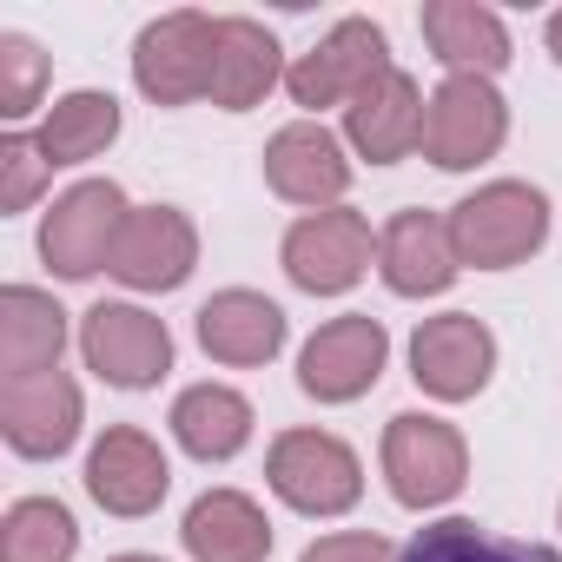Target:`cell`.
Here are the masks:
<instances>
[{
    "mask_svg": "<svg viewBox=\"0 0 562 562\" xmlns=\"http://www.w3.org/2000/svg\"><path fill=\"white\" fill-rule=\"evenodd\" d=\"M450 245L463 271H516L549 245V199L529 179H490L450 212Z\"/></svg>",
    "mask_w": 562,
    "mask_h": 562,
    "instance_id": "1",
    "label": "cell"
},
{
    "mask_svg": "<svg viewBox=\"0 0 562 562\" xmlns=\"http://www.w3.org/2000/svg\"><path fill=\"white\" fill-rule=\"evenodd\" d=\"M378 463H384V490H391L404 509H417V516L457 503L463 483H470V443H463V430L443 424L437 411H397V417L384 424Z\"/></svg>",
    "mask_w": 562,
    "mask_h": 562,
    "instance_id": "2",
    "label": "cell"
},
{
    "mask_svg": "<svg viewBox=\"0 0 562 562\" xmlns=\"http://www.w3.org/2000/svg\"><path fill=\"white\" fill-rule=\"evenodd\" d=\"M265 483L299 516H351L364 503V463L331 430H278L265 450Z\"/></svg>",
    "mask_w": 562,
    "mask_h": 562,
    "instance_id": "3",
    "label": "cell"
},
{
    "mask_svg": "<svg viewBox=\"0 0 562 562\" xmlns=\"http://www.w3.org/2000/svg\"><path fill=\"white\" fill-rule=\"evenodd\" d=\"M378 258V232L358 205H331V212H299L285 245H278V265L299 292L312 299H345L351 285H364V271Z\"/></svg>",
    "mask_w": 562,
    "mask_h": 562,
    "instance_id": "4",
    "label": "cell"
},
{
    "mask_svg": "<svg viewBox=\"0 0 562 562\" xmlns=\"http://www.w3.org/2000/svg\"><path fill=\"white\" fill-rule=\"evenodd\" d=\"M397 60H391V34L371 21V14H345L338 27L318 34L312 54L292 60L285 74V93L305 106V120H318L325 106H351L371 80H384Z\"/></svg>",
    "mask_w": 562,
    "mask_h": 562,
    "instance_id": "5",
    "label": "cell"
},
{
    "mask_svg": "<svg viewBox=\"0 0 562 562\" xmlns=\"http://www.w3.org/2000/svg\"><path fill=\"white\" fill-rule=\"evenodd\" d=\"M509 139V100L496 93V80L476 74H443L437 93L424 100V159L437 172H470L483 159H496Z\"/></svg>",
    "mask_w": 562,
    "mask_h": 562,
    "instance_id": "6",
    "label": "cell"
},
{
    "mask_svg": "<svg viewBox=\"0 0 562 562\" xmlns=\"http://www.w3.org/2000/svg\"><path fill=\"white\" fill-rule=\"evenodd\" d=\"M126 192L113 179H80L67 186L47 218H41V258L54 278H67V285H87L93 271L113 265V245H120V225H126Z\"/></svg>",
    "mask_w": 562,
    "mask_h": 562,
    "instance_id": "7",
    "label": "cell"
},
{
    "mask_svg": "<svg viewBox=\"0 0 562 562\" xmlns=\"http://www.w3.org/2000/svg\"><path fill=\"white\" fill-rule=\"evenodd\" d=\"M212 27H218V14H199V8H172V14L146 21L133 41V87L153 106L205 100L212 93Z\"/></svg>",
    "mask_w": 562,
    "mask_h": 562,
    "instance_id": "8",
    "label": "cell"
},
{
    "mask_svg": "<svg viewBox=\"0 0 562 562\" xmlns=\"http://www.w3.org/2000/svg\"><path fill=\"white\" fill-rule=\"evenodd\" d=\"M80 358L100 384L113 391H153L166 371H172V331L166 318H153L146 305H120V299H100L87 318H80Z\"/></svg>",
    "mask_w": 562,
    "mask_h": 562,
    "instance_id": "9",
    "label": "cell"
},
{
    "mask_svg": "<svg viewBox=\"0 0 562 562\" xmlns=\"http://www.w3.org/2000/svg\"><path fill=\"white\" fill-rule=\"evenodd\" d=\"M391 364V331L371 312H345L331 325H318L299 351V391L312 404H358L364 391H378Z\"/></svg>",
    "mask_w": 562,
    "mask_h": 562,
    "instance_id": "10",
    "label": "cell"
},
{
    "mask_svg": "<svg viewBox=\"0 0 562 562\" xmlns=\"http://www.w3.org/2000/svg\"><path fill=\"white\" fill-rule=\"evenodd\" d=\"M351 172H358V159H351V146L325 120H292V126H278L265 139V186L285 205H299V212L345 205Z\"/></svg>",
    "mask_w": 562,
    "mask_h": 562,
    "instance_id": "11",
    "label": "cell"
},
{
    "mask_svg": "<svg viewBox=\"0 0 562 562\" xmlns=\"http://www.w3.org/2000/svg\"><path fill=\"white\" fill-rule=\"evenodd\" d=\"M411 378L424 397L437 404H470L490 391L496 378V331L470 312H443V318H424L411 331Z\"/></svg>",
    "mask_w": 562,
    "mask_h": 562,
    "instance_id": "12",
    "label": "cell"
},
{
    "mask_svg": "<svg viewBox=\"0 0 562 562\" xmlns=\"http://www.w3.org/2000/svg\"><path fill=\"white\" fill-rule=\"evenodd\" d=\"M87 430V397L67 371H41V378H0V437L27 463H54L80 443Z\"/></svg>",
    "mask_w": 562,
    "mask_h": 562,
    "instance_id": "13",
    "label": "cell"
},
{
    "mask_svg": "<svg viewBox=\"0 0 562 562\" xmlns=\"http://www.w3.org/2000/svg\"><path fill=\"white\" fill-rule=\"evenodd\" d=\"M172 490V463L159 450V437H146L139 424H113L100 430V443L87 450V496L106 509V516H153Z\"/></svg>",
    "mask_w": 562,
    "mask_h": 562,
    "instance_id": "14",
    "label": "cell"
},
{
    "mask_svg": "<svg viewBox=\"0 0 562 562\" xmlns=\"http://www.w3.org/2000/svg\"><path fill=\"white\" fill-rule=\"evenodd\" d=\"M106 271L126 292H179L199 271V225L179 205H133Z\"/></svg>",
    "mask_w": 562,
    "mask_h": 562,
    "instance_id": "15",
    "label": "cell"
},
{
    "mask_svg": "<svg viewBox=\"0 0 562 562\" xmlns=\"http://www.w3.org/2000/svg\"><path fill=\"white\" fill-rule=\"evenodd\" d=\"M192 338H199V351H205L212 364L258 371V364H271L278 351H285L292 318H285V305H278V299L232 285V292H212V299L192 312Z\"/></svg>",
    "mask_w": 562,
    "mask_h": 562,
    "instance_id": "16",
    "label": "cell"
},
{
    "mask_svg": "<svg viewBox=\"0 0 562 562\" xmlns=\"http://www.w3.org/2000/svg\"><path fill=\"white\" fill-rule=\"evenodd\" d=\"M378 278L397 299H443L463 278L457 245H450V218L424 212V205L391 212L384 232H378Z\"/></svg>",
    "mask_w": 562,
    "mask_h": 562,
    "instance_id": "17",
    "label": "cell"
},
{
    "mask_svg": "<svg viewBox=\"0 0 562 562\" xmlns=\"http://www.w3.org/2000/svg\"><path fill=\"white\" fill-rule=\"evenodd\" d=\"M285 47H278V34L251 14H218L212 27V106L218 113H251L265 106L271 87H285Z\"/></svg>",
    "mask_w": 562,
    "mask_h": 562,
    "instance_id": "18",
    "label": "cell"
},
{
    "mask_svg": "<svg viewBox=\"0 0 562 562\" xmlns=\"http://www.w3.org/2000/svg\"><path fill=\"white\" fill-rule=\"evenodd\" d=\"M345 146L371 166H397L424 146V87L391 67L384 80H371L351 106H345Z\"/></svg>",
    "mask_w": 562,
    "mask_h": 562,
    "instance_id": "19",
    "label": "cell"
},
{
    "mask_svg": "<svg viewBox=\"0 0 562 562\" xmlns=\"http://www.w3.org/2000/svg\"><path fill=\"white\" fill-rule=\"evenodd\" d=\"M424 27V47L437 54L443 74H476V80H496L509 67V21L496 8H483V0H430V8L417 14Z\"/></svg>",
    "mask_w": 562,
    "mask_h": 562,
    "instance_id": "20",
    "label": "cell"
},
{
    "mask_svg": "<svg viewBox=\"0 0 562 562\" xmlns=\"http://www.w3.org/2000/svg\"><path fill=\"white\" fill-rule=\"evenodd\" d=\"M179 542L192 562H265L271 555V516L245 490H205L186 503Z\"/></svg>",
    "mask_w": 562,
    "mask_h": 562,
    "instance_id": "21",
    "label": "cell"
},
{
    "mask_svg": "<svg viewBox=\"0 0 562 562\" xmlns=\"http://www.w3.org/2000/svg\"><path fill=\"white\" fill-rule=\"evenodd\" d=\"M172 443L186 450V457H199V463H232L245 443H251V430H258V411H251V397L245 391H232V384H186L179 397H172Z\"/></svg>",
    "mask_w": 562,
    "mask_h": 562,
    "instance_id": "22",
    "label": "cell"
},
{
    "mask_svg": "<svg viewBox=\"0 0 562 562\" xmlns=\"http://www.w3.org/2000/svg\"><path fill=\"white\" fill-rule=\"evenodd\" d=\"M67 351V312L41 285H8L0 292V378H41L60 371Z\"/></svg>",
    "mask_w": 562,
    "mask_h": 562,
    "instance_id": "23",
    "label": "cell"
},
{
    "mask_svg": "<svg viewBox=\"0 0 562 562\" xmlns=\"http://www.w3.org/2000/svg\"><path fill=\"white\" fill-rule=\"evenodd\" d=\"M113 139H120V100L100 93V87H74V93H60V100L41 113V126H34V146L47 153L54 172H60V166H87V159H100Z\"/></svg>",
    "mask_w": 562,
    "mask_h": 562,
    "instance_id": "24",
    "label": "cell"
},
{
    "mask_svg": "<svg viewBox=\"0 0 562 562\" xmlns=\"http://www.w3.org/2000/svg\"><path fill=\"white\" fill-rule=\"evenodd\" d=\"M397 562H562V549L496 536V529H483L476 516H437V522H424V529L397 549Z\"/></svg>",
    "mask_w": 562,
    "mask_h": 562,
    "instance_id": "25",
    "label": "cell"
},
{
    "mask_svg": "<svg viewBox=\"0 0 562 562\" xmlns=\"http://www.w3.org/2000/svg\"><path fill=\"white\" fill-rule=\"evenodd\" d=\"M80 522L60 496H21L0 516V562H74Z\"/></svg>",
    "mask_w": 562,
    "mask_h": 562,
    "instance_id": "26",
    "label": "cell"
},
{
    "mask_svg": "<svg viewBox=\"0 0 562 562\" xmlns=\"http://www.w3.org/2000/svg\"><path fill=\"white\" fill-rule=\"evenodd\" d=\"M47 106V54L27 34H0V120L21 126Z\"/></svg>",
    "mask_w": 562,
    "mask_h": 562,
    "instance_id": "27",
    "label": "cell"
},
{
    "mask_svg": "<svg viewBox=\"0 0 562 562\" xmlns=\"http://www.w3.org/2000/svg\"><path fill=\"white\" fill-rule=\"evenodd\" d=\"M47 179H54V166L34 146V133H8V139H0V218L34 212L41 192H47Z\"/></svg>",
    "mask_w": 562,
    "mask_h": 562,
    "instance_id": "28",
    "label": "cell"
},
{
    "mask_svg": "<svg viewBox=\"0 0 562 562\" xmlns=\"http://www.w3.org/2000/svg\"><path fill=\"white\" fill-rule=\"evenodd\" d=\"M299 562H397V542L384 529H338V536L305 542Z\"/></svg>",
    "mask_w": 562,
    "mask_h": 562,
    "instance_id": "29",
    "label": "cell"
},
{
    "mask_svg": "<svg viewBox=\"0 0 562 562\" xmlns=\"http://www.w3.org/2000/svg\"><path fill=\"white\" fill-rule=\"evenodd\" d=\"M542 47H549V54H555V67H562V8L542 21Z\"/></svg>",
    "mask_w": 562,
    "mask_h": 562,
    "instance_id": "30",
    "label": "cell"
},
{
    "mask_svg": "<svg viewBox=\"0 0 562 562\" xmlns=\"http://www.w3.org/2000/svg\"><path fill=\"white\" fill-rule=\"evenodd\" d=\"M106 562H166V555H139V549H126V555H106Z\"/></svg>",
    "mask_w": 562,
    "mask_h": 562,
    "instance_id": "31",
    "label": "cell"
},
{
    "mask_svg": "<svg viewBox=\"0 0 562 562\" xmlns=\"http://www.w3.org/2000/svg\"><path fill=\"white\" fill-rule=\"evenodd\" d=\"M555 516H562V509H555Z\"/></svg>",
    "mask_w": 562,
    "mask_h": 562,
    "instance_id": "32",
    "label": "cell"
}]
</instances>
